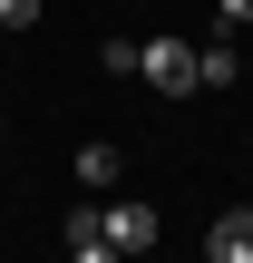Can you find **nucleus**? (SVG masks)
<instances>
[{
    "label": "nucleus",
    "instance_id": "nucleus-2",
    "mask_svg": "<svg viewBox=\"0 0 253 263\" xmlns=\"http://www.w3.org/2000/svg\"><path fill=\"white\" fill-rule=\"evenodd\" d=\"M146 244H156V205L146 195H117L107 205V254H146Z\"/></svg>",
    "mask_w": 253,
    "mask_h": 263
},
{
    "label": "nucleus",
    "instance_id": "nucleus-1",
    "mask_svg": "<svg viewBox=\"0 0 253 263\" xmlns=\"http://www.w3.org/2000/svg\"><path fill=\"white\" fill-rule=\"evenodd\" d=\"M137 78H146L156 98H185V88H195V49H185V39H137Z\"/></svg>",
    "mask_w": 253,
    "mask_h": 263
},
{
    "label": "nucleus",
    "instance_id": "nucleus-7",
    "mask_svg": "<svg viewBox=\"0 0 253 263\" xmlns=\"http://www.w3.org/2000/svg\"><path fill=\"white\" fill-rule=\"evenodd\" d=\"M39 20V0H0V29H29Z\"/></svg>",
    "mask_w": 253,
    "mask_h": 263
},
{
    "label": "nucleus",
    "instance_id": "nucleus-10",
    "mask_svg": "<svg viewBox=\"0 0 253 263\" xmlns=\"http://www.w3.org/2000/svg\"><path fill=\"white\" fill-rule=\"evenodd\" d=\"M0 39H10V29H0Z\"/></svg>",
    "mask_w": 253,
    "mask_h": 263
},
{
    "label": "nucleus",
    "instance_id": "nucleus-3",
    "mask_svg": "<svg viewBox=\"0 0 253 263\" xmlns=\"http://www.w3.org/2000/svg\"><path fill=\"white\" fill-rule=\"evenodd\" d=\"M205 263H253V205H244V215H215V224H205Z\"/></svg>",
    "mask_w": 253,
    "mask_h": 263
},
{
    "label": "nucleus",
    "instance_id": "nucleus-5",
    "mask_svg": "<svg viewBox=\"0 0 253 263\" xmlns=\"http://www.w3.org/2000/svg\"><path fill=\"white\" fill-rule=\"evenodd\" d=\"M78 185L107 195V185H117V146H78Z\"/></svg>",
    "mask_w": 253,
    "mask_h": 263
},
{
    "label": "nucleus",
    "instance_id": "nucleus-8",
    "mask_svg": "<svg viewBox=\"0 0 253 263\" xmlns=\"http://www.w3.org/2000/svg\"><path fill=\"white\" fill-rule=\"evenodd\" d=\"M224 29H253V0H224Z\"/></svg>",
    "mask_w": 253,
    "mask_h": 263
},
{
    "label": "nucleus",
    "instance_id": "nucleus-9",
    "mask_svg": "<svg viewBox=\"0 0 253 263\" xmlns=\"http://www.w3.org/2000/svg\"><path fill=\"white\" fill-rule=\"evenodd\" d=\"M68 263H107V244H68Z\"/></svg>",
    "mask_w": 253,
    "mask_h": 263
},
{
    "label": "nucleus",
    "instance_id": "nucleus-6",
    "mask_svg": "<svg viewBox=\"0 0 253 263\" xmlns=\"http://www.w3.org/2000/svg\"><path fill=\"white\" fill-rule=\"evenodd\" d=\"M68 244H107V205H68Z\"/></svg>",
    "mask_w": 253,
    "mask_h": 263
},
{
    "label": "nucleus",
    "instance_id": "nucleus-4",
    "mask_svg": "<svg viewBox=\"0 0 253 263\" xmlns=\"http://www.w3.org/2000/svg\"><path fill=\"white\" fill-rule=\"evenodd\" d=\"M244 78V59H234V39H215V49H195V88H234Z\"/></svg>",
    "mask_w": 253,
    "mask_h": 263
}]
</instances>
